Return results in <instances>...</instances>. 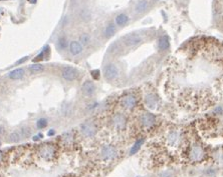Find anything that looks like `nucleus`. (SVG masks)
<instances>
[{
	"label": "nucleus",
	"mask_w": 223,
	"mask_h": 177,
	"mask_svg": "<svg viewBox=\"0 0 223 177\" xmlns=\"http://www.w3.org/2000/svg\"><path fill=\"white\" fill-rule=\"evenodd\" d=\"M118 149L115 145L112 144H106L103 145L100 149V158L101 161L105 163H110V162L115 161L118 157Z\"/></svg>",
	"instance_id": "nucleus-1"
},
{
	"label": "nucleus",
	"mask_w": 223,
	"mask_h": 177,
	"mask_svg": "<svg viewBox=\"0 0 223 177\" xmlns=\"http://www.w3.org/2000/svg\"><path fill=\"white\" fill-rule=\"evenodd\" d=\"M189 159L190 161L192 162H201L205 159V156H206V152H205L204 148H203L202 145H200L198 143L193 144L192 146L190 147L189 150Z\"/></svg>",
	"instance_id": "nucleus-2"
},
{
	"label": "nucleus",
	"mask_w": 223,
	"mask_h": 177,
	"mask_svg": "<svg viewBox=\"0 0 223 177\" xmlns=\"http://www.w3.org/2000/svg\"><path fill=\"white\" fill-rule=\"evenodd\" d=\"M38 155L45 161H51L56 155V149L53 144L45 143L38 148Z\"/></svg>",
	"instance_id": "nucleus-3"
},
{
	"label": "nucleus",
	"mask_w": 223,
	"mask_h": 177,
	"mask_svg": "<svg viewBox=\"0 0 223 177\" xmlns=\"http://www.w3.org/2000/svg\"><path fill=\"white\" fill-rule=\"evenodd\" d=\"M183 141L182 133L177 129H172L166 135V143L171 147H179Z\"/></svg>",
	"instance_id": "nucleus-4"
},
{
	"label": "nucleus",
	"mask_w": 223,
	"mask_h": 177,
	"mask_svg": "<svg viewBox=\"0 0 223 177\" xmlns=\"http://www.w3.org/2000/svg\"><path fill=\"white\" fill-rule=\"evenodd\" d=\"M156 122V117L153 113L150 112H144L140 116V123H141L142 127H144L145 129H149L155 124Z\"/></svg>",
	"instance_id": "nucleus-5"
},
{
	"label": "nucleus",
	"mask_w": 223,
	"mask_h": 177,
	"mask_svg": "<svg viewBox=\"0 0 223 177\" xmlns=\"http://www.w3.org/2000/svg\"><path fill=\"white\" fill-rule=\"evenodd\" d=\"M113 126L116 130L118 131H122L126 128V125H127V119L124 114L122 113H117L114 115L113 117Z\"/></svg>",
	"instance_id": "nucleus-6"
},
{
	"label": "nucleus",
	"mask_w": 223,
	"mask_h": 177,
	"mask_svg": "<svg viewBox=\"0 0 223 177\" xmlns=\"http://www.w3.org/2000/svg\"><path fill=\"white\" fill-rule=\"evenodd\" d=\"M121 105H122L123 108H125V109H127V110L133 109V108L137 105L136 95H134V94H132V93L125 95L121 99Z\"/></svg>",
	"instance_id": "nucleus-7"
},
{
	"label": "nucleus",
	"mask_w": 223,
	"mask_h": 177,
	"mask_svg": "<svg viewBox=\"0 0 223 177\" xmlns=\"http://www.w3.org/2000/svg\"><path fill=\"white\" fill-rule=\"evenodd\" d=\"M81 132L85 137L91 138V137H94L96 135L97 127L91 122H85L84 124L81 125Z\"/></svg>",
	"instance_id": "nucleus-8"
},
{
	"label": "nucleus",
	"mask_w": 223,
	"mask_h": 177,
	"mask_svg": "<svg viewBox=\"0 0 223 177\" xmlns=\"http://www.w3.org/2000/svg\"><path fill=\"white\" fill-rule=\"evenodd\" d=\"M104 75L107 80H114L119 75V69L115 64H109L105 67Z\"/></svg>",
	"instance_id": "nucleus-9"
},
{
	"label": "nucleus",
	"mask_w": 223,
	"mask_h": 177,
	"mask_svg": "<svg viewBox=\"0 0 223 177\" xmlns=\"http://www.w3.org/2000/svg\"><path fill=\"white\" fill-rule=\"evenodd\" d=\"M61 75L64 77V80L67 81H73L74 79H76V77L79 75V72L76 68L71 66H67L64 67L61 71Z\"/></svg>",
	"instance_id": "nucleus-10"
},
{
	"label": "nucleus",
	"mask_w": 223,
	"mask_h": 177,
	"mask_svg": "<svg viewBox=\"0 0 223 177\" xmlns=\"http://www.w3.org/2000/svg\"><path fill=\"white\" fill-rule=\"evenodd\" d=\"M124 43L127 45V46H135V45L139 44L140 42L142 41V38L141 36L138 35V34H129V35H126L124 37Z\"/></svg>",
	"instance_id": "nucleus-11"
},
{
	"label": "nucleus",
	"mask_w": 223,
	"mask_h": 177,
	"mask_svg": "<svg viewBox=\"0 0 223 177\" xmlns=\"http://www.w3.org/2000/svg\"><path fill=\"white\" fill-rule=\"evenodd\" d=\"M157 103H158L157 97L154 95V94L149 93L145 96V104L148 108H150V109H155L157 106Z\"/></svg>",
	"instance_id": "nucleus-12"
},
{
	"label": "nucleus",
	"mask_w": 223,
	"mask_h": 177,
	"mask_svg": "<svg viewBox=\"0 0 223 177\" xmlns=\"http://www.w3.org/2000/svg\"><path fill=\"white\" fill-rule=\"evenodd\" d=\"M82 92L85 94V95H88V96L93 95L94 92H95V84H94L93 82L90 81V80L85 81V83L82 84Z\"/></svg>",
	"instance_id": "nucleus-13"
},
{
	"label": "nucleus",
	"mask_w": 223,
	"mask_h": 177,
	"mask_svg": "<svg viewBox=\"0 0 223 177\" xmlns=\"http://www.w3.org/2000/svg\"><path fill=\"white\" fill-rule=\"evenodd\" d=\"M70 51L73 55H78L82 51V45L79 41H71L70 44Z\"/></svg>",
	"instance_id": "nucleus-14"
},
{
	"label": "nucleus",
	"mask_w": 223,
	"mask_h": 177,
	"mask_svg": "<svg viewBox=\"0 0 223 177\" xmlns=\"http://www.w3.org/2000/svg\"><path fill=\"white\" fill-rule=\"evenodd\" d=\"M170 46V41H169V37L167 35H164L162 36L161 38L159 39V42H158V48L161 51H165L167 50L168 48Z\"/></svg>",
	"instance_id": "nucleus-15"
},
{
	"label": "nucleus",
	"mask_w": 223,
	"mask_h": 177,
	"mask_svg": "<svg viewBox=\"0 0 223 177\" xmlns=\"http://www.w3.org/2000/svg\"><path fill=\"white\" fill-rule=\"evenodd\" d=\"M21 139H23V136H22L21 131L20 130H15V131H13L12 133L9 134L7 140H8V142L15 143V142H19Z\"/></svg>",
	"instance_id": "nucleus-16"
},
{
	"label": "nucleus",
	"mask_w": 223,
	"mask_h": 177,
	"mask_svg": "<svg viewBox=\"0 0 223 177\" xmlns=\"http://www.w3.org/2000/svg\"><path fill=\"white\" fill-rule=\"evenodd\" d=\"M24 74H25V70L23 68H17V69L11 71L8 76H9V78L13 79V80H18V79H21L24 76Z\"/></svg>",
	"instance_id": "nucleus-17"
},
{
	"label": "nucleus",
	"mask_w": 223,
	"mask_h": 177,
	"mask_svg": "<svg viewBox=\"0 0 223 177\" xmlns=\"http://www.w3.org/2000/svg\"><path fill=\"white\" fill-rule=\"evenodd\" d=\"M143 143H144V138L138 139V140L135 142V144H134L133 146H132V148H131V150H130V154H131V155H133V154H135V153L138 152V151L140 150V148L142 147Z\"/></svg>",
	"instance_id": "nucleus-18"
},
{
	"label": "nucleus",
	"mask_w": 223,
	"mask_h": 177,
	"mask_svg": "<svg viewBox=\"0 0 223 177\" xmlns=\"http://www.w3.org/2000/svg\"><path fill=\"white\" fill-rule=\"evenodd\" d=\"M105 36L107 37V38H110L114 35V34L116 33V26L114 24H109L107 27H106L105 29Z\"/></svg>",
	"instance_id": "nucleus-19"
},
{
	"label": "nucleus",
	"mask_w": 223,
	"mask_h": 177,
	"mask_svg": "<svg viewBox=\"0 0 223 177\" xmlns=\"http://www.w3.org/2000/svg\"><path fill=\"white\" fill-rule=\"evenodd\" d=\"M79 17L82 21H90L91 18V13L88 9H82L81 12H79Z\"/></svg>",
	"instance_id": "nucleus-20"
},
{
	"label": "nucleus",
	"mask_w": 223,
	"mask_h": 177,
	"mask_svg": "<svg viewBox=\"0 0 223 177\" xmlns=\"http://www.w3.org/2000/svg\"><path fill=\"white\" fill-rule=\"evenodd\" d=\"M128 21H129V17L126 15V14H120V15L117 16V18H116V23L120 25V26L125 25Z\"/></svg>",
	"instance_id": "nucleus-21"
},
{
	"label": "nucleus",
	"mask_w": 223,
	"mask_h": 177,
	"mask_svg": "<svg viewBox=\"0 0 223 177\" xmlns=\"http://www.w3.org/2000/svg\"><path fill=\"white\" fill-rule=\"evenodd\" d=\"M43 70H44V66L39 63L32 64L29 66V71L31 73H39V72H42Z\"/></svg>",
	"instance_id": "nucleus-22"
},
{
	"label": "nucleus",
	"mask_w": 223,
	"mask_h": 177,
	"mask_svg": "<svg viewBox=\"0 0 223 177\" xmlns=\"http://www.w3.org/2000/svg\"><path fill=\"white\" fill-rule=\"evenodd\" d=\"M147 7H148V2L146 1V0H141V1H139L138 4L136 5V11L141 13L147 9Z\"/></svg>",
	"instance_id": "nucleus-23"
},
{
	"label": "nucleus",
	"mask_w": 223,
	"mask_h": 177,
	"mask_svg": "<svg viewBox=\"0 0 223 177\" xmlns=\"http://www.w3.org/2000/svg\"><path fill=\"white\" fill-rule=\"evenodd\" d=\"M62 141H64V145H70V144L73 143V136L71 135V132H68L67 134H64V135L62 136Z\"/></svg>",
	"instance_id": "nucleus-24"
},
{
	"label": "nucleus",
	"mask_w": 223,
	"mask_h": 177,
	"mask_svg": "<svg viewBox=\"0 0 223 177\" xmlns=\"http://www.w3.org/2000/svg\"><path fill=\"white\" fill-rule=\"evenodd\" d=\"M67 39H65L64 37H61V38H59L58 41V49L64 50L65 48H67Z\"/></svg>",
	"instance_id": "nucleus-25"
},
{
	"label": "nucleus",
	"mask_w": 223,
	"mask_h": 177,
	"mask_svg": "<svg viewBox=\"0 0 223 177\" xmlns=\"http://www.w3.org/2000/svg\"><path fill=\"white\" fill-rule=\"evenodd\" d=\"M90 40H91V37L87 33H84L82 35H81V37H79V41H81L82 45H88Z\"/></svg>",
	"instance_id": "nucleus-26"
},
{
	"label": "nucleus",
	"mask_w": 223,
	"mask_h": 177,
	"mask_svg": "<svg viewBox=\"0 0 223 177\" xmlns=\"http://www.w3.org/2000/svg\"><path fill=\"white\" fill-rule=\"evenodd\" d=\"M36 126L39 128V129H43L47 126V120L45 118H40L36 123Z\"/></svg>",
	"instance_id": "nucleus-27"
},
{
	"label": "nucleus",
	"mask_w": 223,
	"mask_h": 177,
	"mask_svg": "<svg viewBox=\"0 0 223 177\" xmlns=\"http://www.w3.org/2000/svg\"><path fill=\"white\" fill-rule=\"evenodd\" d=\"M20 131H21V133H22V136H23V138H27V137H29L30 134H31V131H30V129L28 127L21 128Z\"/></svg>",
	"instance_id": "nucleus-28"
},
{
	"label": "nucleus",
	"mask_w": 223,
	"mask_h": 177,
	"mask_svg": "<svg viewBox=\"0 0 223 177\" xmlns=\"http://www.w3.org/2000/svg\"><path fill=\"white\" fill-rule=\"evenodd\" d=\"M91 76H93V78L95 79V80H98V79L100 78V71L99 70H93L91 72Z\"/></svg>",
	"instance_id": "nucleus-29"
},
{
	"label": "nucleus",
	"mask_w": 223,
	"mask_h": 177,
	"mask_svg": "<svg viewBox=\"0 0 223 177\" xmlns=\"http://www.w3.org/2000/svg\"><path fill=\"white\" fill-rule=\"evenodd\" d=\"M159 177H172V174H171L169 171H164L159 175Z\"/></svg>",
	"instance_id": "nucleus-30"
},
{
	"label": "nucleus",
	"mask_w": 223,
	"mask_h": 177,
	"mask_svg": "<svg viewBox=\"0 0 223 177\" xmlns=\"http://www.w3.org/2000/svg\"><path fill=\"white\" fill-rule=\"evenodd\" d=\"M43 56H44V52H41L40 54H38V55L36 56L37 58L33 59V62L34 61H39V60H41V59H43Z\"/></svg>",
	"instance_id": "nucleus-31"
},
{
	"label": "nucleus",
	"mask_w": 223,
	"mask_h": 177,
	"mask_svg": "<svg viewBox=\"0 0 223 177\" xmlns=\"http://www.w3.org/2000/svg\"><path fill=\"white\" fill-rule=\"evenodd\" d=\"M214 112L217 113V114H221V113H223V109H222V107H220V106L216 107L215 109H214Z\"/></svg>",
	"instance_id": "nucleus-32"
},
{
	"label": "nucleus",
	"mask_w": 223,
	"mask_h": 177,
	"mask_svg": "<svg viewBox=\"0 0 223 177\" xmlns=\"http://www.w3.org/2000/svg\"><path fill=\"white\" fill-rule=\"evenodd\" d=\"M27 59H28V57L26 56V57H24V58H22L21 59V60H19L18 62H17V64H20V63H23V62L24 61H26L27 60Z\"/></svg>",
	"instance_id": "nucleus-33"
},
{
	"label": "nucleus",
	"mask_w": 223,
	"mask_h": 177,
	"mask_svg": "<svg viewBox=\"0 0 223 177\" xmlns=\"http://www.w3.org/2000/svg\"><path fill=\"white\" fill-rule=\"evenodd\" d=\"M2 161H3V153L0 151V163H1Z\"/></svg>",
	"instance_id": "nucleus-34"
},
{
	"label": "nucleus",
	"mask_w": 223,
	"mask_h": 177,
	"mask_svg": "<svg viewBox=\"0 0 223 177\" xmlns=\"http://www.w3.org/2000/svg\"><path fill=\"white\" fill-rule=\"evenodd\" d=\"M53 134H54V131H53V130H50L49 132H48V135H49V136L53 135Z\"/></svg>",
	"instance_id": "nucleus-35"
},
{
	"label": "nucleus",
	"mask_w": 223,
	"mask_h": 177,
	"mask_svg": "<svg viewBox=\"0 0 223 177\" xmlns=\"http://www.w3.org/2000/svg\"><path fill=\"white\" fill-rule=\"evenodd\" d=\"M30 2H31V3H35L36 0H30Z\"/></svg>",
	"instance_id": "nucleus-36"
},
{
	"label": "nucleus",
	"mask_w": 223,
	"mask_h": 177,
	"mask_svg": "<svg viewBox=\"0 0 223 177\" xmlns=\"http://www.w3.org/2000/svg\"><path fill=\"white\" fill-rule=\"evenodd\" d=\"M1 133H2V127L0 126V134H1Z\"/></svg>",
	"instance_id": "nucleus-37"
}]
</instances>
